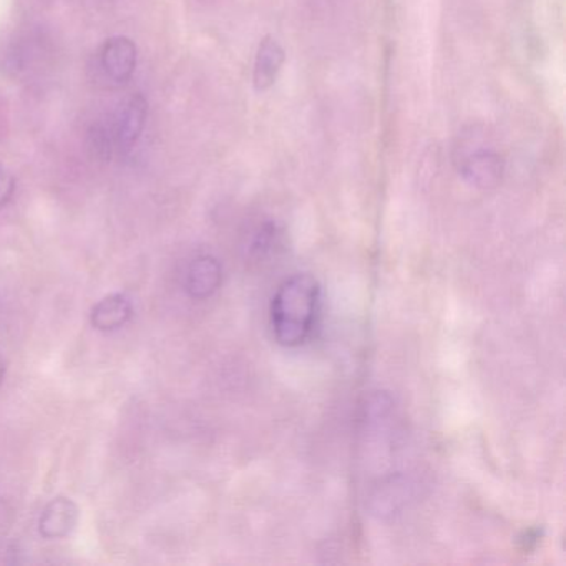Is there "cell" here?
<instances>
[{
    "instance_id": "6",
    "label": "cell",
    "mask_w": 566,
    "mask_h": 566,
    "mask_svg": "<svg viewBox=\"0 0 566 566\" xmlns=\"http://www.w3.org/2000/svg\"><path fill=\"white\" fill-rule=\"evenodd\" d=\"M78 522V509L71 499L57 496L52 500L39 520L41 535L48 539H61L71 535Z\"/></svg>"
},
{
    "instance_id": "3",
    "label": "cell",
    "mask_w": 566,
    "mask_h": 566,
    "mask_svg": "<svg viewBox=\"0 0 566 566\" xmlns=\"http://www.w3.org/2000/svg\"><path fill=\"white\" fill-rule=\"evenodd\" d=\"M138 49L127 38H114L105 42L101 52V65L111 81L125 84L134 77L137 69Z\"/></svg>"
},
{
    "instance_id": "5",
    "label": "cell",
    "mask_w": 566,
    "mask_h": 566,
    "mask_svg": "<svg viewBox=\"0 0 566 566\" xmlns=\"http://www.w3.org/2000/svg\"><path fill=\"white\" fill-rule=\"evenodd\" d=\"M221 281H223V268L220 261L203 254L195 258L188 266L185 287L193 300H207L220 290Z\"/></svg>"
},
{
    "instance_id": "10",
    "label": "cell",
    "mask_w": 566,
    "mask_h": 566,
    "mask_svg": "<svg viewBox=\"0 0 566 566\" xmlns=\"http://www.w3.org/2000/svg\"><path fill=\"white\" fill-rule=\"evenodd\" d=\"M15 190V180L11 171L0 164V210L9 203Z\"/></svg>"
},
{
    "instance_id": "11",
    "label": "cell",
    "mask_w": 566,
    "mask_h": 566,
    "mask_svg": "<svg viewBox=\"0 0 566 566\" xmlns=\"http://www.w3.org/2000/svg\"><path fill=\"white\" fill-rule=\"evenodd\" d=\"M6 376V363L4 359H2V356H0V384H2V380H4Z\"/></svg>"
},
{
    "instance_id": "1",
    "label": "cell",
    "mask_w": 566,
    "mask_h": 566,
    "mask_svg": "<svg viewBox=\"0 0 566 566\" xmlns=\"http://www.w3.org/2000/svg\"><path fill=\"white\" fill-rule=\"evenodd\" d=\"M323 290L311 274H294L277 286L270 307L274 339L284 347H300L313 336L321 313Z\"/></svg>"
},
{
    "instance_id": "2",
    "label": "cell",
    "mask_w": 566,
    "mask_h": 566,
    "mask_svg": "<svg viewBox=\"0 0 566 566\" xmlns=\"http://www.w3.org/2000/svg\"><path fill=\"white\" fill-rule=\"evenodd\" d=\"M459 174L463 180L480 190H490L500 185L505 171L503 158L489 148H476L470 154L462 155L457 161Z\"/></svg>"
},
{
    "instance_id": "9",
    "label": "cell",
    "mask_w": 566,
    "mask_h": 566,
    "mask_svg": "<svg viewBox=\"0 0 566 566\" xmlns=\"http://www.w3.org/2000/svg\"><path fill=\"white\" fill-rule=\"evenodd\" d=\"M283 240V231L273 221H266L254 231L250 243V254L254 260H264L270 254L276 253Z\"/></svg>"
},
{
    "instance_id": "8",
    "label": "cell",
    "mask_w": 566,
    "mask_h": 566,
    "mask_svg": "<svg viewBox=\"0 0 566 566\" xmlns=\"http://www.w3.org/2000/svg\"><path fill=\"white\" fill-rule=\"evenodd\" d=\"M134 316L132 301L124 294H111L95 304L92 310V326L98 331H115L124 327Z\"/></svg>"
},
{
    "instance_id": "7",
    "label": "cell",
    "mask_w": 566,
    "mask_h": 566,
    "mask_svg": "<svg viewBox=\"0 0 566 566\" xmlns=\"http://www.w3.org/2000/svg\"><path fill=\"white\" fill-rule=\"evenodd\" d=\"M284 61L286 54L280 42L273 38H264L254 59L253 84L258 92L268 91L276 84Z\"/></svg>"
},
{
    "instance_id": "4",
    "label": "cell",
    "mask_w": 566,
    "mask_h": 566,
    "mask_svg": "<svg viewBox=\"0 0 566 566\" xmlns=\"http://www.w3.org/2000/svg\"><path fill=\"white\" fill-rule=\"evenodd\" d=\"M145 120H147V101L144 95L134 94L125 102L115 118L112 140L117 145L118 150H132L144 132Z\"/></svg>"
}]
</instances>
